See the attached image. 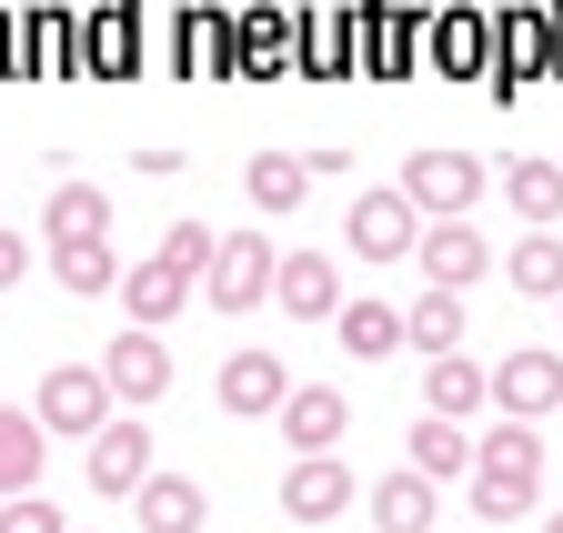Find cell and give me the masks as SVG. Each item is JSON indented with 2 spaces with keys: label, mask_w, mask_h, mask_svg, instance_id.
<instances>
[{
  "label": "cell",
  "mask_w": 563,
  "mask_h": 533,
  "mask_svg": "<svg viewBox=\"0 0 563 533\" xmlns=\"http://www.w3.org/2000/svg\"><path fill=\"white\" fill-rule=\"evenodd\" d=\"M543 503V433L533 423H493L473 443V513L483 523H514Z\"/></svg>",
  "instance_id": "1"
},
{
  "label": "cell",
  "mask_w": 563,
  "mask_h": 533,
  "mask_svg": "<svg viewBox=\"0 0 563 533\" xmlns=\"http://www.w3.org/2000/svg\"><path fill=\"white\" fill-rule=\"evenodd\" d=\"M402 202H412L422 222H463V212L483 202V162H473L463 142H422V152L402 162Z\"/></svg>",
  "instance_id": "2"
},
{
  "label": "cell",
  "mask_w": 563,
  "mask_h": 533,
  "mask_svg": "<svg viewBox=\"0 0 563 533\" xmlns=\"http://www.w3.org/2000/svg\"><path fill=\"white\" fill-rule=\"evenodd\" d=\"M272 273H282V252L262 232H222V242H211V273H201V302L211 312H262L272 302Z\"/></svg>",
  "instance_id": "3"
},
{
  "label": "cell",
  "mask_w": 563,
  "mask_h": 533,
  "mask_svg": "<svg viewBox=\"0 0 563 533\" xmlns=\"http://www.w3.org/2000/svg\"><path fill=\"white\" fill-rule=\"evenodd\" d=\"M31 423H41V433H70V443H91V433L111 423V382H101V363H60V373H41Z\"/></svg>",
  "instance_id": "4"
},
{
  "label": "cell",
  "mask_w": 563,
  "mask_h": 533,
  "mask_svg": "<svg viewBox=\"0 0 563 533\" xmlns=\"http://www.w3.org/2000/svg\"><path fill=\"white\" fill-rule=\"evenodd\" d=\"M342 242L363 252V262H412V242H422V212L402 202V181H373L363 202H352V222H342Z\"/></svg>",
  "instance_id": "5"
},
{
  "label": "cell",
  "mask_w": 563,
  "mask_h": 533,
  "mask_svg": "<svg viewBox=\"0 0 563 533\" xmlns=\"http://www.w3.org/2000/svg\"><path fill=\"white\" fill-rule=\"evenodd\" d=\"M101 382H111V403L121 413H141V403H162V392H172V343H162V332H111V353H101Z\"/></svg>",
  "instance_id": "6"
},
{
  "label": "cell",
  "mask_w": 563,
  "mask_h": 533,
  "mask_svg": "<svg viewBox=\"0 0 563 533\" xmlns=\"http://www.w3.org/2000/svg\"><path fill=\"white\" fill-rule=\"evenodd\" d=\"M81 453H91V463H81V474H91V493H141V484L162 474V463H152V423H141V413L101 423Z\"/></svg>",
  "instance_id": "7"
},
{
  "label": "cell",
  "mask_w": 563,
  "mask_h": 533,
  "mask_svg": "<svg viewBox=\"0 0 563 533\" xmlns=\"http://www.w3.org/2000/svg\"><path fill=\"white\" fill-rule=\"evenodd\" d=\"M493 403H504V423H543V413H563V353H504L493 363Z\"/></svg>",
  "instance_id": "8"
},
{
  "label": "cell",
  "mask_w": 563,
  "mask_h": 533,
  "mask_svg": "<svg viewBox=\"0 0 563 533\" xmlns=\"http://www.w3.org/2000/svg\"><path fill=\"white\" fill-rule=\"evenodd\" d=\"M352 463L342 453H302V463H282V513L292 523H332V513H352Z\"/></svg>",
  "instance_id": "9"
},
{
  "label": "cell",
  "mask_w": 563,
  "mask_h": 533,
  "mask_svg": "<svg viewBox=\"0 0 563 533\" xmlns=\"http://www.w3.org/2000/svg\"><path fill=\"white\" fill-rule=\"evenodd\" d=\"M412 262H422V282H433V292H473V282L493 273V252H483V232H473V222H422Z\"/></svg>",
  "instance_id": "10"
},
{
  "label": "cell",
  "mask_w": 563,
  "mask_h": 533,
  "mask_svg": "<svg viewBox=\"0 0 563 533\" xmlns=\"http://www.w3.org/2000/svg\"><path fill=\"white\" fill-rule=\"evenodd\" d=\"M272 302L292 312V322H332L352 292H342V262L332 252H282V273H272Z\"/></svg>",
  "instance_id": "11"
},
{
  "label": "cell",
  "mask_w": 563,
  "mask_h": 533,
  "mask_svg": "<svg viewBox=\"0 0 563 533\" xmlns=\"http://www.w3.org/2000/svg\"><path fill=\"white\" fill-rule=\"evenodd\" d=\"M191 302H201V282H191V273H172L162 252L121 273V312H131V332H162V322H172V312H191Z\"/></svg>",
  "instance_id": "12"
},
{
  "label": "cell",
  "mask_w": 563,
  "mask_h": 533,
  "mask_svg": "<svg viewBox=\"0 0 563 533\" xmlns=\"http://www.w3.org/2000/svg\"><path fill=\"white\" fill-rule=\"evenodd\" d=\"M292 382L302 373L282 363V353H232L211 392H222V413H282V403H292Z\"/></svg>",
  "instance_id": "13"
},
{
  "label": "cell",
  "mask_w": 563,
  "mask_h": 533,
  "mask_svg": "<svg viewBox=\"0 0 563 533\" xmlns=\"http://www.w3.org/2000/svg\"><path fill=\"white\" fill-rule=\"evenodd\" d=\"M342 423H352V403H342L332 382H292V403H282V443H292V463L302 453H332Z\"/></svg>",
  "instance_id": "14"
},
{
  "label": "cell",
  "mask_w": 563,
  "mask_h": 533,
  "mask_svg": "<svg viewBox=\"0 0 563 533\" xmlns=\"http://www.w3.org/2000/svg\"><path fill=\"white\" fill-rule=\"evenodd\" d=\"M41 463H51V433L31 423V403H0V503L41 493Z\"/></svg>",
  "instance_id": "15"
},
{
  "label": "cell",
  "mask_w": 563,
  "mask_h": 533,
  "mask_svg": "<svg viewBox=\"0 0 563 533\" xmlns=\"http://www.w3.org/2000/svg\"><path fill=\"white\" fill-rule=\"evenodd\" d=\"M101 232H111V191H101V181H60L51 202H41V242H51V252L101 242Z\"/></svg>",
  "instance_id": "16"
},
{
  "label": "cell",
  "mask_w": 563,
  "mask_h": 533,
  "mask_svg": "<svg viewBox=\"0 0 563 533\" xmlns=\"http://www.w3.org/2000/svg\"><path fill=\"white\" fill-rule=\"evenodd\" d=\"M483 403H493V373L483 363H463V353L422 363V413H433V423H473Z\"/></svg>",
  "instance_id": "17"
},
{
  "label": "cell",
  "mask_w": 563,
  "mask_h": 533,
  "mask_svg": "<svg viewBox=\"0 0 563 533\" xmlns=\"http://www.w3.org/2000/svg\"><path fill=\"white\" fill-rule=\"evenodd\" d=\"M433 523H443V493L422 484L412 463H402V474H383V484H373V533H433Z\"/></svg>",
  "instance_id": "18"
},
{
  "label": "cell",
  "mask_w": 563,
  "mask_h": 533,
  "mask_svg": "<svg viewBox=\"0 0 563 533\" xmlns=\"http://www.w3.org/2000/svg\"><path fill=\"white\" fill-rule=\"evenodd\" d=\"M131 503H141V533H201V523H211V493H201L191 474H152Z\"/></svg>",
  "instance_id": "19"
},
{
  "label": "cell",
  "mask_w": 563,
  "mask_h": 533,
  "mask_svg": "<svg viewBox=\"0 0 563 533\" xmlns=\"http://www.w3.org/2000/svg\"><path fill=\"white\" fill-rule=\"evenodd\" d=\"M504 202H514V222H533V232H553L563 222V162H504Z\"/></svg>",
  "instance_id": "20"
},
{
  "label": "cell",
  "mask_w": 563,
  "mask_h": 533,
  "mask_svg": "<svg viewBox=\"0 0 563 533\" xmlns=\"http://www.w3.org/2000/svg\"><path fill=\"white\" fill-rule=\"evenodd\" d=\"M302 181H312L302 152H252V162H242V202H252L262 222H282V212L302 202Z\"/></svg>",
  "instance_id": "21"
},
{
  "label": "cell",
  "mask_w": 563,
  "mask_h": 533,
  "mask_svg": "<svg viewBox=\"0 0 563 533\" xmlns=\"http://www.w3.org/2000/svg\"><path fill=\"white\" fill-rule=\"evenodd\" d=\"M402 343H412L422 363L463 353V292H422V302H402Z\"/></svg>",
  "instance_id": "22"
},
{
  "label": "cell",
  "mask_w": 563,
  "mask_h": 533,
  "mask_svg": "<svg viewBox=\"0 0 563 533\" xmlns=\"http://www.w3.org/2000/svg\"><path fill=\"white\" fill-rule=\"evenodd\" d=\"M332 332H342L352 363H383V353H402V302H342Z\"/></svg>",
  "instance_id": "23"
},
{
  "label": "cell",
  "mask_w": 563,
  "mask_h": 533,
  "mask_svg": "<svg viewBox=\"0 0 563 533\" xmlns=\"http://www.w3.org/2000/svg\"><path fill=\"white\" fill-rule=\"evenodd\" d=\"M402 463H412L422 484H443V474H473V433H463V423H433V413H422V423H412V443H402Z\"/></svg>",
  "instance_id": "24"
},
{
  "label": "cell",
  "mask_w": 563,
  "mask_h": 533,
  "mask_svg": "<svg viewBox=\"0 0 563 533\" xmlns=\"http://www.w3.org/2000/svg\"><path fill=\"white\" fill-rule=\"evenodd\" d=\"M504 273H514V292H523V302H563V242H553V232H523Z\"/></svg>",
  "instance_id": "25"
},
{
  "label": "cell",
  "mask_w": 563,
  "mask_h": 533,
  "mask_svg": "<svg viewBox=\"0 0 563 533\" xmlns=\"http://www.w3.org/2000/svg\"><path fill=\"white\" fill-rule=\"evenodd\" d=\"M51 273H60V292H121V273H131V262L111 252V242H70V252H51Z\"/></svg>",
  "instance_id": "26"
},
{
  "label": "cell",
  "mask_w": 563,
  "mask_h": 533,
  "mask_svg": "<svg viewBox=\"0 0 563 533\" xmlns=\"http://www.w3.org/2000/svg\"><path fill=\"white\" fill-rule=\"evenodd\" d=\"M211 242H222V232H201V222H172V232H162V262L201 282V273H211Z\"/></svg>",
  "instance_id": "27"
},
{
  "label": "cell",
  "mask_w": 563,
  "mask_h": 533,
  "mask_svg": "<svg viewBox=\"0 0 563 533\" xmlns=\"http://www.w3.org/2000/svg\"><path fill=\"white\" fill-rule=\"evenodd\" d=\"M0 533H70L51 493H21V503H0Z\"/></svg>",
  "instance_id": "28"
},
{
  "label": "cell",
  "mask_w": 563,
  "mask_h": 533,
  "mask_svg": "<svg viewBox=\"0 0 563 533\" xmlns=\"http://www.w3.org/2000/svg\"><path fill=\"white\" fill-rule=\"evenodd\" d=\"M21 273H31V242H21V232H11V222H0V292H11V282H21Z\"/></svg>",
  "instance_id": "29"
},
{
  "label": "cell",
  "mask_w": 563,
  "mask_h": 533,
  "mask_svg": "<svg viewBox=\"0 0 563 533\" xmlns=\"http://www.w3.org/2000/svg\"><path fill=\"white\" fill-rule=\"evenodd\" d=\"M543 533H563V513H543Z\"/></svg>",
  "instance_id": "30"
},
{
  "label": "cell",
  "mask_w": 563,
  "mask_h": 533,
  "mask_svg": "<svg viewBox=\"0 0 563 533\" xmlns=\"http://www.w3.org/2000/svg\"><path fill=\"white\" fill-rule=\"evenodd\" d=\"M553 312H563V302H553Z\"/></svg>",
  "instance_id": "31"
}]
</instances>
